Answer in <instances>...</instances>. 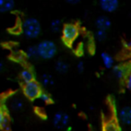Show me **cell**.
Returning a JSON list of instances; mask_svg holds the SVG:
<instances>
[{
    "label": "cell",
    "mask_w": 131,
    "mask_h": 131,
    "mask_svg": "<svg viewBox=\"0 0 131 131\" xmlns=\"http://www.w3.org/2000/svg\"><path fill=\"white\" fill-rule=\"evenodd\" d=\"M64 131H73V127H72L71 126L68 125L66 128H64Z\"/></svg>",
    "instance_id": "cell-27"
},
{
    "label": "cell",
    "mask_w": 131,
    "mask_h": 131,
    "mask_svg": "<svg viewBox=\"0 0 131 131\" xmlns=\"http://www.w3.org/2000/svg\"><path fill=\"white\" fill-rule=\"evenodd\" d=\"M69 115L64 111H58L54 114L52 123L58 129H64L69 125Z\"/></svg>",
    "instance_id": "cell-5"
},
{
    "label": "cell",
    "mask_w": 131,
    "mask_h": 131,
    "mask_svg": "<svg viewBox=\"0 0 131 131\" xmlns=\"http://www.w3.org/2000/svg\"><path fill=\"white\" fill-rule=\"evenodd\" d=\"M54 78H53V77L51 75H49V74L48 73H44L41 75V77H40V84L41 86H43V87H51V86L54 84Z\"/></svg>",
    "instance_id": "cell-14"
},
{
    "label": "cell",
    "mask_w": 131,
    "mask_h": 131,
    "mask_svg": "<svg viewBox=\"0 0 131 131\" xmlns=\"http://www.w3.org/2000/svg\"><path fill=\"white\" fill-rule=\"evenodd\" d=\"M41 85L36 80H32L31 82L24 83L23 86V93L27 99L31 101H35L40 93H41Z\"/></svg>",
    "instance_id": "cell-4"
},
{
    "label": "cell",
    "mask_w": 131,
    "mask_h": 131,
    "mask_svg": "<svg viewBox=\"0 0 131 131\" xmlns=\"http://www.w3.org/2000/svg\"><path fill=\"white\" fill-rule=\"evenodd\" d=\"M118 118L124 125H131V106H124L118 111Z\"/></svg>",
    "instance_id": "cell-7"
},
{
    "label": "cell",
    "mask_w": 131,
    "mask_h": 131,
    "mask_svg": "<svg viewBox=\"0 0 131 131\" xmlns=\"http://www.w3.org/2000/svg\"><path fill=\"white\" fill-rule=\"evenodd\" d=\"M95 26L97 30L108 31L111 27V21L106 15H100L95 20Z\"/></svg>",
    "instance_id": "cell-8"
},
{
    "label": "cell",
    "mask_w": 131,
    "mask_h": 131,
    "mask_svg": "<svg viewBox=\"0 0 131 131\" xmlns=\"http://www.w3.org/2000/svg\"><path fill=\"white\" fill-rule=\"evenodd\" d=\"M124 48H125V49H131V41L124 42Z\"/></svg>",
    "instance_id": "cell-25"
},
{
    "label": "cell",
    "mask_w": 131,
    "mask_h": 131,
    "mask_svg": "<svg viewBox=\"0 0 131 131\" xmlns=\"http://www.w3.org/2000/svg\"><path fill=\"white\" fill-rule=\"evenodd\" d=\"M20 77H21V80L24 82V83L31 82L32 80H35L34 74H33L32 70L30 69V68H24L20 73Z\"/></svg>",
    "instance_id": "cell-15"
},
{
    "label": "cell",
    "mask_w": 131,
    "mask_h": 131,
    "mask_svg": "<svg viewBox=\"0 0 131 131\" xmlns=\"http://www.w3.org/2000/svg\"><path fill=\"white\" fill-rule=\"evenodd\" d=\"M15 0H0V13H8L14 10Z\"/></svg>",
    "instance_id": "cell-13"
},
{
    "label": "cell",
    "mask_w": 131,
    "mask_h": 131,
    "mask_svg": "<svg viewBox=\"0 0 131 131\" xmlns=\"http://www.w3.org/2000/svg\"><path fill=\"white\" fill-rule=\"evenodd\" d=\"M69 66L65 60L59 59L55 63V70L59 74H65L68 71Z\"/></svg>",
    "instance_id": "cell-16"
},
{
    "label": "cell",
    "mask_w": 131,
    "mask_h": 131,
    "mask_svg": "<svg viewBox=\"0 0 131 131\" xmlns=\"http://www.w3.org/2000/svg\"><path fill=\"white\" fill-rule=\"evenodd\" d=\"M4 69H5V64L2 59H0V73L4 71Z\"/></svg>",
    "instance_id": "cell-26"
},
{
    "label": "cell",
    "mask_w": 131,
    "mask_h": 131,
    "mask_svg": "<svg viewBox=\"0 0 131 131\" xmlns=\"http://www.w3.org/2000/svg\"><path fill=\"white\" fill-rule=\"evenodd\" d=\"M62 39L65 44L68 46H71L79 35V27L75 24L73 23H68L63 25L61 30Z\"/></svg>",
    "instance_id": "cell-3"
},
{
    "label": "cell",
    "mask_w": 131,
    "mask_h": 131,
    "mask_svg": "<svg viewBox=\"0 0 131 131\" xmlns=\"http://www.w3.org/2000/svg\"><path fill=\"white\" fill-rule=\"evenodd\" d=\"M104 131H120V128L116 121L110 120L104 126Z\"/></svg>",
    "instance_id": "cell-20"
},
{
    "label": "cell",
    "mask_w": 131,
    "mask_h": 131,
    "mask_svg": "<svg viewBox=\"0 0 131 131\" xmlns=\"http://www.w3.org/2000/svg\"><path fill=\"white\" fill-rule=\"evenodd\" d=\"M101 59H102L104 68H107V69H111L114 67V58L109 53L102 52L101 54Z\"/></svg>",
    "instance_id": "cell-12"
},
{
    "label": "cell",
    "mask_w": 131,
    "mask_h": 131,
    "mask_svg": "<svg viewBox=\"0 0 131 131\" xmlns=\"http://www.w3.org/2000/svg\"><path fill=\"white\" fill-rule=\"evenodd\" d=\"M36 101H38L39 102H40L42 104H49L52 102V98H51L50 94L48 93L47 92L41 91V93H40L38 98L36 99Z\"/></svg>",
    "instance_id": "cell-18"
},
{
    "label": "cell",
    "mask_w": 131,
    "mask_h": 131,
    "mask_svg": "<svg viewBox=\"0 0 131 131\" xmlns=\"http://www.w3.org/2000/svg\"><path fill=\"white\" fill-rule=\"evenodd\" d=\"M80 1L81 0H66V2L70 5H77V4H78Z\"/></svg>",
    "instance_id": "cell-24"
},
{
    "label": "cell",
    "mask_w": 131,
    "mask_h": 131,
    "mask_svg": "<svg viewBox=\"0 0 131 131\" xmlns=\"http://www.w3.org/2000/svg\"><path fill=\"white\" fill-rule=\"evenodd\" d=\"M39 58L44 60L52 59L57 54L58 48L54 41L49 40H43L37 45Z\"/></svg>",
    "instance_id": "cell-2"
},
{
    "label": "cell",
    "mask_w": 131,
    "mask_h": 131,
    "mask_svg": "<svg viewBox=\"0 0 131 131\" xmlns=\"http://www.w3.org/2000/svg\"><path fill=\"white\" fill-rule=\"evenodd\" d=\"M95 38L99 41H103L107 38V31L104 30H97L95 32Z\"/></svg>",
    "instance_id": "cell-21"
},
{
    "label": "cell",
    "mask_w": 131,
    "mask_h": 131,
    "mask_svg": "<svg viewBox=\"0 0 131 131\" xmlns=\"http://www.w3.org/2000/svg\"><path fill=\"white\" fill-rule=\"evenodd\" d=\"M85 69V66H84V63L83 61H79L78 63L77 64V70L78 73H83Z\"/></svg>",
    "instance_id": "cell-23"
},
{
    "label": "cell",
    "mask_w": 131,
    "mask_h": 131,
    "mask_svg": "<svg viewBox=\"0 0 131 131\" xmlns=\"http://www.w3.org/2000/svg\"><path fill=\"white\" fill-rule=\"evenodd\" d=\"M25 56L29 59H36L37 58H39L37 45H31L28 47L25 50Z\"/></svg>",
    "instance_id": "cell-17"
},
{
    "label": "cell",
    "mask_w": 131,
    "mask_h": 131,
    "mask_svg": "<svg viewBox=\"0 0 131 131\" xmlns=\"http://www.w3.org/2000/svg\"><path fill=\"white\" fill-rule=\"evenodd\" d=\"M9 106L12 111H21L24 107V102L20 98V97L14 96L10 99L9 101Z\"/></svg>",
    "instance_id": "cell-10"
},
{
    "label": "cell",
    "mask_w": 131,
    "mask_h": 131,
    "mask_svg": "<svg viewBox=\"0 0 131 131\" xmlns=\"http://www.w3.org/2000/svg\"><path fill=\"white\" fill-rule=\"evenodd\" d=\"M22 31L26 38L36 39L41 33V25L38 19L34 17H28L23 22Z\"/></svg>",
    "instance_id": "cell-1"
},
{
    "label": "cell",
    "mask_w": 131,
    "mask_h": 131,
    "mask_svg": "<svg viewBox=\"0 0 131 131\" xmlns=\"http://www.w3.org/2000/svg\"><path fill=\"white\" fill-rule=\"evenodd\" d=\"M99 6L106 13H113L119 6L118 0H99Z\"/></svg>",
    "instance_id": "cell-6"
},
{
    "label": "cell",
    "mask_w": 131,
    "mask_h": 131,
    "mask_svg": "<svg viewBox=\"0 0 131 131\" xmlns=\"http://www.w3.org/2000/svg\"><path fill=\"white\" fill-rule=\"evenodd\" d=\"M9 126V118L6 109L3 105H0V128L7 129Z\"/></svg>",
    "instance_id": "cell-11"
},
{
    "label": "cell",
    "mask_w": 131,
    "mask_h": 131,
    "mask_svg": "<svg viewBox=\"0 0 131 131\" xmlns=\"http://www.w3.org/2000/svg\"><path fill=\"white\" fill-rule=\"evenodd\" d=\"M63 25L64 24H62L60 19H54V20H52L50 23L51 31H53V32H55V33L59 32V31H61L62 28H63Z\"/></svg>",
    "instance_id": "cell-19"
},
{
    "label": "cell",
    "mask_w": 131,
    "mask_h": 131,
    "mask_svg": "<svg viewBox=\"0 0 131 131\" xmlns=\"http://www.w3.org/2000/svg\"><path fill=\"white\" fill-rule=\"evenodd\" d=\"M112 73L114 75L115 78H117L118 80H122L125 79V77H127V75L128 74L127 68L125 66H114L112 68Z\"/></svg>",
    "instance_id": "cell-9"
},
{
    "label": "cell",
    "mask_w": 131,
    "mask_h": 131,
    "mask_svg": "<svg viewBox=\"0 0 131 131\" xmlns=\"http://www.w3.org/2000/svg\"><path fill=\"white\" fill-rule=\"evenodd\" d=\"M125 84L127 89L131 90V72H128L127 77H125Z\"/></svg>",
    "instance_id": "cell-22"
}]
</instances>
